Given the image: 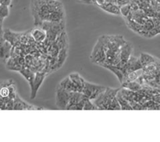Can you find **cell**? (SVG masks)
<instances>
[{"label":"cell","instance_id":"30bf717a","mask_svg":"<svg viewBox=\"0 0 160 142\" xmlns=\"http://www.w3.org/2000/svg\"><path fill=\"white\" fill-rule=\"evenodd\" d=\"M140 61H141V63L143 67L146 66V65H149L151 63H153V62H155V58L153 57H151V55L147 54V53H141Z\"/></svg>","mask_w":160,"mask_h":142},{"label":"cell","instance_id":"6da1fadb","mask_svg":"<svg viewBox=\"0 0 160 142\" xmlns=\"http://www.w3.org/2000/svg\"><path fill=\"white\" fill-rule=\"evenodd\" d=\"M106 87L102 86H99V85H95L89 83L87 82H84L83 89H82L81 93H83L86 97L89 100H94L101 93H102Z\"/></svg>","mask_w":160,"mask_h":142},{"label":"cell","instance_id":"4fadbf2b","mask_svg":"<svg viewBox=\"0 0 160 142\" xmlns=\"http://www.w3.org/2000/svg\"><path fill=\"white\" fill-rule=\"evenodd\" d=\"M8 15V8L6 6H0V18H3Z\"/></svg>","mask_w":160,"mask_h":142},{"label":"cell","instance_id":"9a60e30c","mask_svg":"<svg viewBox=\"0 0 160 142\" xmlns=\"http://www.w3.org/2000/svg\"><path fill=\"white\" fill-rule=\"evenodd\" d=\"M2 34V26H1V24H0V35Z\"/></svg>","mask_w":160,"mask_h":142},{"label":"cell","instance_id":"52a82bcc","mask_svg":"<svg viewBox=\"0 0 160 142\" xmlns=\"http://www.w3.org/2000/svg\"><path fill=\"white\" fill-rule=\"evenodd\" d=\"M69 77L70 78V79H71L73 84H74V86L77 88V91L81 92L82 89H83L84 82V80L77 73L71 74Z\"/></svg>","mask_w":160,"mask_h":142},{"label":"cell","instance_id":"8fae6325","mask_svg":"<svg viewBox=\"0 0 160 142\" xmlns=\"http://www.w3.org/2000/svg\"><path fill=\"white\" fill-rule=\"evenodd\" d=\"M120 14H122L123 16L126 17V18H127L129 14H130V13H131V9H130V6H129L128 3L125 4V5L124 6H121L120 7Z\"/></svg>","mask_w":160,"mask_h":142},{"label":"cell","instance_id":"ac0fdd59","mask_svg":"<svg viewBox=\"0 0 160 142\" xmlns=\"http://www.w3.org/2000/svg\"><path fill=\"white\" fill-rule=\"evenodd\" d=\"M159 80H160V79H159Z\"/></svg>","mask_w":160,"mask_h":142},{"label":"cell","instance_id":"ba28073f","mask_svg":"<svg viewBox=\"0 0 160 142\" xmlns=\"http://www.w3.org/2000/svg\"><path fill=\"white\" fill-rule=\"evenodd\" d=\"M60 87H62L63 89H66L69 92H75L77 91V88L74 86V84L73 83V82L71 81L70 77H66L63 79L60 83L59 86Z\"/></svg>","mask_w":160,"mask_h":142},{"label":"cell","instance_id":"8992f818","mask_svg":"<svg viewBox=\"0 0 160 142\" xmlns=\"http://www.w3.org/2000/svg\"><path fill=\"white\" fill-rule=\"evenodd\" d=\"M45 75L44 73H37L35 75V79H34L33 85L32 86V98L34 99L36 96L37 91L40 87L41 84L43 82V79H45Z\"/></svg>","mask_w":160,"mask_h":142},{"label":"cell","instance_id":"7c38bea8","mask_svg":"<svg viewBox=\"0 0 160 142\" xmlns=\"http://www.w3.org/2000/svg\"><path fill=\"white\" fill-rule=\"evenodd\" d=\"M11 93H12V92H10V88L3 87L0 89V95H1V97H2V98L8 97Z\"/></svg>","mask_w":160,"mask_h":142},{"label":"cell","instance_id":"9c48e42d","mask_svg":"<svg viewBox=\"0 0 160 142\" xmlns=\"http://www.w3.org/2000/svg\"><path fill=\"white\" fill-rule=\"evenodd\" d=\"M101 8L103 10L110 13V14H114V15H120V6H117V4H114V3L106 4V5L103 6H101Z\"/></svg>","mask_w":160,"mask_h":142},{"label":"cell","instance_id":"e0dca14e","mask_svg":"<svg viewBox=\"0 0 160 142\" xmlns=\"http://www.w3.org/2000/svg\"><path fill=\"white\" fill-rule=\"evenodd\" d=\"M0 98H2V97H1V95H0Z\"/></svg>","mask_w":160,"mask_h":142},{"label":"cell","instance_id":"5b68a950","mask_svg":"<svg viewBox=\"0 0 160 142\" xmlns=\"http://www.w3.org/2000/svg\"><path fill=\"white\" fill-rule=\"evenodd\" d=\"M30 33L32 35L34 40L36 42H39V43H42V42H45V40L46 39V37H47L46 32L44 29H42V28H39V27L32 29L30 32Z\"/></svg>","mask_w":160,"mask_h":142},{"label":"cell","instance_id":"7a4b0ae2","mask_svg":"<svg viewBox=\"0 0 160 142\" xmlns=\"http://www.w3.org/2000/svg\"><path fill=\"white\" fill-rule=\"evenodd\" d=\"M91 58L92 62L99 65L105 63L106 61V53H105L104 46H103L101 39H99L98 42L95 46Z\"/></svg>","mask_w":160,"mask_h":142},{"label":"cell","instance_id":"277c9868","mask_svg":"<svg viewBox=\"0 0 160 142\" xmlns=\"http://www.w3.org/2000/svg\"><path fill=\"white\" fill-rule=\"evenodd\" d=\"M132 50V46H131V44L128 43V42H126L122 46V47L120 48V61L119 65H117V67H119V68H123V67L126 65V63L127 62L129 58L131 57Z\"/></svg>","mask_w":160,"mask_h":142},{"label":"cell","instance_id":"3957f363","mask_svg":"<svg viewBox=\"0 0 160 142\" xmlns=\"http://www.w3.org/2000/svg\"><path fill=\"white\" fill-rule=\"evenodd\" d=\"M70 93L66 89H63L60 86H58L56 96V104L59 108L66 109L68 101L70 99Z\"/></svg>","mask_w":160,"mask_h":142},{"label":"cell","instance_id":"2e32d148","mask_svg":"<svg viewBox=\"0 0 160 142\" xmlns=\"http://www.w3.org/2000/svg\"><path fill=\"white\" fill-rule=\"evenodd\" d=\"M29 62H30V61H28V62H27V63L29 64ZM31 63H32V59H31Z\"/></svg>","mask_w":160,"mask_h":142},{"label":"cell","instance_id":"5bb4252c","mask_svg":"<svg viewBox=\"0 0 160 142\" xmlns=\"http://www.w3.org/2000/svg\"><path fill=\"white\" fill-rule=\"evenodd\" d=\"M95 3L100 7L106 5V0H95Z\"/></svg>","mask_w":160,"mask_h":142}]
</instances>
